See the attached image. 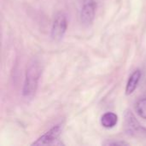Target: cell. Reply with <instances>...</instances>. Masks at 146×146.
Here are the masks:
<instances>
[{
    "label": "cell",
    "instance_id": "5b68a950",
    "mask_svg": "<svg viewBox=\"0 0 146 146\" xmlns=\"http://www.w3.org/2000/svg\"><path fill=\"white\" fill-rule=\"evenodd\" d=\"M62 131V126L61 124L56 125L53 127L51 129H50L47 133H45L44 135L39 137L35 142L32 144V145H51L53 142L57 140L59 136L61 135Z\"/></svg>",
    "mask_w": 146,
    "mask_h": 146
},
{
    "label": "cell",
    "instance_id": "52a82bcc",
    "mask_svg": "<svg viewBox=\"0 0 146 146\" xmlns=\"http://www.w3.org/2000/svg\"><path fill=\"white\" fill-rule=\"evenodd\" d=\"M118 122V116L113 112H107L101 118V124L105 128H113Z\"/></svg>",
    "mask_w": 146,
    "mask_h": 146
},
{
    "label": "cell",
    "instance_id": "7a4b0ae2",
    "mask_svg": "<svg viewBox=\"0 0 146 146\" xmlns=\"http://www.w3.org/2000/svg\"><path fill=\"white\" fill-rule=\"evenodd\" d=\"M125 129L127 134L135 138H145L146 128L136 119L132 111L127 110L125 114Z\"/></svg>",
    "mask_w": 146,
    "mask_h": 146
},
{
    "label": "cell",
    "instance_id": "ba28073f",
    "mask_svg": "<svg viewBox=\"0 0 146 146\" xmlns=\"http://www.w3.org/2000/svg\"><path fill=\"white\" fill-rule=\"evenodd\" d=\"M136 111L141 118L146 120V98L140 99L137 103Z\"/></svg>",
    "mask_w": 146,
    "mask_h": 146
},
{
    "label": "cell",
    "instance_id": "9c48e42d",
    "mask_svg": "<svg viewBox=\"0 0 146 146\" xmlns=\"http://www.w3.org/2000/svg\"><path fill=\"white\" fill-rule=\"evenodd\" d=\"M105 145H128V144L124 142V141H121V142H109V143H106Z\"/></svg>",
    "mask_w": 146,
    "mask_h": 146
},
{
    "label": "cell",
    "instance_id": "277c9868",
    "mask_svg": "<svg viewBox=\"0 0 146 146\" xmlns=\"http://www.w3.org/2000/svg\"><path fill=\"white\" fill-rule=\"evenodd\" d=\"M97 4L95 0H83L80 11V21L85 26H90L94 21Z\"/></svg>",
    "mask_w": 146,
    "mask_h": 146
},
{
    "label": "cell",
    "instance_id": "8992f818",
    "mask_svg": "<svg viewBox=\"0 0 146 146\" xmlns=\"http://www.w3.org/2000/svg\"><path fill=\"white\" fill-rule=\"evenodd\" d=\"M140 78H141L140 70L138 69L132 74V75L128 79V81H127V86H126V94L127 95H131L132 93H133V92L136 90V88L138 86Z\"/></svg>",
    "mask_w": 146,
    "mask_h": 146
},
{
    "label": "cell",
    "instance_id": "6da1fadb",
    "mask_svg": "<svg viewBox=\"0 0 146 146\" xmlns=\"http://www.w3.org/2000/svg\"><path fill=\"white\" fill-rule=\"evenodd\" d=\"M41 74V67L37 61L31 62L27 69L22 94L27 98H33L38 89V80Z\"/></svg>",
    "mask_w": 146,
    "mask_h": 146
},
{
    "label": "cell",
    "instance_id": "3957f363",
    "mask_svg": "<svg viewBox=\"0 0 146 146\" xmlns=\"http://www.w3.org/2000/svg\"><path fill=\"white\" fill-rule=\"evenodd\" d=\"M68 28V21H67V17L62 12H59L56 15L52 27H51V33H50V37L54 41H60Z\"/></svg>",
    "mask_w": 146,
    "mask_h": 146
}]
</instances>
